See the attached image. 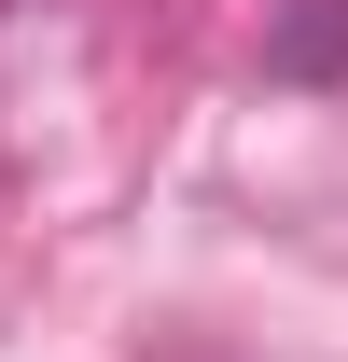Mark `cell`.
Here are the masks:
<instances>
[{"label":"cell","mask_w":348,"mask_h":362,"mask_svg":"<svg viewBox=\"0 0 348 362\" xmlns=\"http://www.w3.org/2000/svg\"><path fill=\"white\" fill-rule=\"evenodd\" d=\"M265 56H279L293 84H335V70H348V0H306V14H293V28H279Z\"/></svg>","instance_id":"obj_1"}]
</instances>
